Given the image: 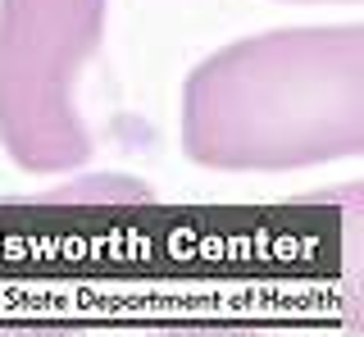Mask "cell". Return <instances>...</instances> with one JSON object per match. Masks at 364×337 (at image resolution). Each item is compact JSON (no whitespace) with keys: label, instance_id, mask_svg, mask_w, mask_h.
<instances>
[{"label":"cell","instance_id":"cell-2","mask_svg":"<svg viewBox=\"0 0 364 337\" xmlns=\"http://www.w3.org/2000/svg\"><path fill=\"white\" fill-rule=\"evenodd\" d=\"M109 0H0V146L28 173L87 164L82 82Z\"/></svg>","mask_w":364,"mask_h":337},{"label":"cell","instance_id":"cell-1","mask_svg":"<svg viewBox=\"0 0 364 337\" xmlns=\"http://www.w3.org/2000/svg\"><path fill=\"white\" fill-rule=\"evenodd\" d=\"M364 146V32L282 28L214 50L182 87V151L219 173H291Z\"/></svg>","mask_w":364,"mask_h":337},{"label":"cell","instance_id":"cell-3","mask_svg":"<svg viewBox=\"0 0 364 337\" xmlns=\"http://www.w3.org/2000/svg\"><path fill=\"white\" fill-rule=\"evenodd\" d=\"M310 5H314V0H310ZM341 5H355V0H341Z\"/></svg>","mask_w":364,"mask_h":337}]
</instances>
